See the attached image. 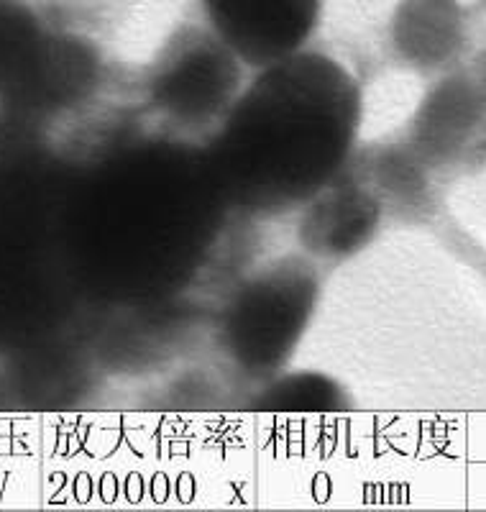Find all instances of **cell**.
<instances>
[{
  "label": "cell",
  "mask_w": 486,
  "mask_h": 512,
  "mask_svg": "<svg viewBox=\"0 0 486 512\" xmlns=\"http://www.w3.org/2000/svg\"><path fill=\"white\" fill-rule=\"evenodd\" d=\"M246 72L241 59L210 29L180 31L154 62L151 103L180 126H218L241 93Z\"/></svg>",
  "instance_id": "4"
},
{
  "label": "cell",
  "mask_w": 486,
  "mask_h": 512,
  "mask_svg": "<svg viewBox=\"0 0 486 512\" xmlns=\"http://www.w3.org/2000/svg\"><path fill=\"white\" fill-rule=\"evenodd\" d=\"M90 185L85 262L95 287L126 303L180 292L200 272L233 210L208 152L185 141L126 146Z\"/></svg>",
  "instance_id": "2"
},
{
  "label": "cell",
  "mask_w": 486,
  "mask_h": 512,
  "mask_svg": "<svg viewBox=\"0 0 486 512\" xmlns=\"http://www.w3.org/2000/svg\"><path fill=\"white\" fill-rule=\"evenodd\" d=\"M394 57L417 72H446L463 44L461 11L453 0H402L392 18Z\"/></svg>",
  "instance_id": "8"
},
{
  "label": "cell",
  "mask_w": 486,
  "mask_h": 512,
  "mask_svg": "<svg viewBox=\"0 0 486 512\" xmlns=\"http://www.w3.org/2000/svg\"><path fill=\"white\" fill-rule=\"evenodd\" d=\"M484 134L486 93L469 70L446 72L417 105L405 144L435 175L466 162Z\"/></svg>",
  "instance_id": "6"
},
{
  "label": "cell",
  "mask_w": 486,
  "mask_h": 512,
  "mask_svg": "<svg viewBox=\"0 0 486 512\" xmlns=\"http://www.w3.org/2000/svg\"><path fill=\"white\" fill-rule=\"evenodd\" d=\"M469 75L474 77L476 85H479V88L486 93V52L479 54V57L474 59V64H471Z\"/></svg>",
  "instance_id": "11"
},
{
  "label": "cell",
  "mask_w": 486,
  "mask_h": 512,
  "mask_svg": "<svg viewBox=\"0 0 486 512\" xmlns=\"http://www.w3.org/2000/svg\"><path fill=\"white\" fill-rule=\"evenodd\" d=\"M364 118L359 80L320 52L251 72L205 146L233 210H300L356 159Z\"/></svg>",
  "instance_id": "1"
},
{
  "label": "cell",
  "mask_w": 486,
  "mask_h": 512,
  "mask_svg": "<svg viewBox=\"0 0 486 512\" xmlns=\"http://www.w3.org/2000/svg\"><path fill=\"white\" fill-rule=\"evenodd\" d=\"M208 29L249 72L305 52L323 0H200Z\"/></svg>",
  "instance_id": "5"
},
{
  "label": "cell",
  "mask_w": 486,
  "mask_h": 512,
  "mask_svg": "<svg viewBox=\"0 0 486 512\" xmlns=\"http://www.w3.org/2000/svg\"><path fill=\"white\" fill-rule=\"evenodd\" d=\"M353 169L377 195L387 218L425 221L433 213V172L417 159V154L405 141L384 146L371 154L361 167L353 159Z\"/></svg>",
  "instance_id": "9"
},
{
  "label": "cell",
  "mask_w": 486,
  "mask_h": 512,
  "mask_svg": "<svg viewBox=\"0 0 486 512\" xmlns=\"http://www.w3.org/2000/svg\"><path fill=\"white\" fill-rule=\"evenodd\" d=\"M387 221L379 198L351 167L300 208L297 236L313 262H343L377 239Z\"/></svg>",
  "instance_id": "7"
},
{
  "label": "cell",
  "mask_w": 486,
  "mask_h": 512,
  "mask_svg": "<svg viewBox=\"0 0 486 512\" xmlns=\"http://www.w3.org/2000/svg\"><path fill=\"white\" fill-rule=\"evenodd\" d=\"M348 405V397L336 379L318 372H279L269 377L259 410L272 413H336Z\"/></svg>",
  "instance_id": "10"
},
{
  "label": "cell",
  "mask_w": 486,
  "mask_h": 512,
  "mask_svg": "<svg viewBox=\"0 0 486 512\" xmlns=\"http://www.w3.org/2000/svg\"><path fill=\"white\" fill-rule=\"evenodd\" d=\"M320 303V274L310 256H282L238 285L223 310L220 341L251 377L284 372Z\"/></svg>",
  "instance_id": "3"
}]
</instances>
